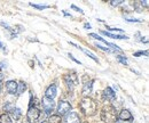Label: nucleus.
Here are the masks:
<instances>
[{"instance_id": "14", "label": "nucleus", "mask_w": 149, "mask_h": 123, "mask_svg": "<svg viewBox=\"0 0 149 123\" xmlns=\"http://www.w3.org/2000/svg\"><path fill=\"white\" fill-rule=\"evenodd\" d=\"M71 45H74V47H76V48H78V49H80L81 52H84V53L86 54V55H88V56H90V57H91V58H92L93 60H95V62H99V59H97V57H96V56H95V55H94L93 53H91L90 50H87V49H84V48H81V47H79V46H77V45H74V43H72V42H71Z\"/></svg>"}, {"instance_id": "33", "label": "nucleus", "mask_w": 149, "mask_h": 123, "mask_svg": "<svg viewBox=\"0 0 149 123\" xmlns=\"http://www.w3.org/2000/svg\"><path fill=\"white\" fill-rule=\"evenodd\" d=\"M0 48H1V49H3V45H2V42H1V41H0Z\"/></svg>"}, {"instance_id": "36", "label": "nucleus", "mask_w": 149, "mask_h": 123, "mask_svg": "<svg viewBox=\"0 0 149 123\" xmlns=\"http://www.w3.org/2000/svg\"><path fill=\"white\" fill-rule=\"evenodd\" d=\"M125 123H133V122H125Z\"/></svg>"}, {"instance_id": "30", "label": "nucleus", "mask_w": 149, "mask_h": 123, "mask_svg": "<svg viewBox=\"0 0 149 123\" xmlns=\"http://www.w3.org/2000/svg\"><path fill=\"white\" fill-rule=\"evenodd\" d=\"M71 8H72V9H74L76 12H79V13H83V10H81L80 8H78L77 6H74V5H71Z\"/></svg>"}, {"instance_id": "32", "label": "nucleus", "mask_w": 149, "mask_h": 123, "mask_svg": "<svg viewBox=\"0 0 149 123\" xmlns=\"http://www.w3.org/2000/svg\"><path fill=\"white\" fill-rule=\"evenodd\" d=\"M1 89H2V82H1V80H0V92H1Z\"/></svg>"}, {"instance_id": "16", "label": "nucleus", "mask_w": 149, "mask_h": 123, "mask_svg": "<svg viewBox=\"0 0 149 123\" xmlns=\"http://www.w3.org/2000/svg\"><path fill=\"white\" fill-rule=\"evenodd\" d=\"M101 33H102V34H104V35H107V36H109V38H111V39H129V36H126V35L113 34V33L107 32V31H101Z\"/></svg>"}, {"instance_id": "28", "label": "nucleus", "mask_w": 149, "mask_h": 123, "mask_svg": "<svg viewBox=\"0 0 149 123\" xmlns=\"http://www.w3.org/2000/svg\"><path fill=\"white\" fill-rule=\"evenodd\" d=\"M110 31H116V32H119V33H122L123 32V30L122 29H116V27H108Z\"/></svg>"}, {"instance_id": "35", "label": "nucleus", "mask_w": 149, "mask_h": 123, "mask_svg": "<svg viewBox=\"0 0 149 123\" xmlns=\"http://www.w3.org/2000/svg\"><path fill=\"white\" fill-rule=\"evenodd\" d=\"M116 123H125V122H122V121H119V120H117V121H116Z\"/></svg>"}, {"instance_id": "12", "label": "nucleus", "mask_w": 149, "mask_h": 123, "mask_svg": "<svg viewBox=\"0 0 149 123\" xmlns=\"http://www.w3.org/2000/svg\"><path fill=\"white\" fill-rule=\"evenodd\" d=\"M93 80H90V81H86L84 85H83V89H81V93L84 97H88V95L92 92V89H93Z\"/></svg>"}, {"instance_id": "5", "label": "nucleus", "mask_w": 149, "mask_h": 123, "mask_svg": "<svg viewBox=\"0 0 149 123\" xmlns=\"http://www.w3.org/2000/svg\"><path fill=\"white\" fill-rule=\"evenodd\" d=\"M71 104L67 100H60L58 102V105L56 108V112H57V115L60 116H63V115H68L71 111Z\"/></svg>"}, {"instance_id": "20", "label": "nucleus", "mask_w": 149, "mask_h": 123, "mask_svg": "<svg viewBox=\"0 0 149 123\" xmlns=\"http://www.w3.org/2000/svg\"><path fill=\"white\" fill-rule=\"evenodd\" d=\"M14 109V105H13V103H6L5 105H3V111H5V113L7 112V114H8V112H12Z\"/></svg>"}, {"instance_id": "25", "label": "nucleus", "mask_w": 149, "mask_h": 123, "mask_svg": "<svg viewBox=\"0 0 149 123\" xmlns=\"http://www.w3.org/2000/svg\"><path fill=\"white\" fill-rule=\"evenodd\" d=\"M127 22H134V23H141V19H136V18H125Z\"/></svg>"}, {"instance_id": "22", "label": "nucleus", "mask_w": 149, "mask_h": 123, "mask_svg": "<svg viewBox=\"0 0 149 123\" xmlns=\"http://www.w3.org/2000/svg\"><path fill=\"white\" fill-rule=\"evenodd\" d=\"M30 6H32L33 8L40 9V10H42V9H46V8H49V6H48V5H36V3H30Z\"/></svg>"}, {"instance_id": "6", "label": "nucleus", "mask_w": 149, "mask_h": 123, "mask_svg": "<svg viewBox=\"0 0 149 123\" xmlns=\"http://www.w3.org/2000/svg\"><path fill=\"white\" fill-rule=\"evenodd\" d=\"M40 104H41V106H42L45 113L48 114V115L52 114V112L55 109V102H54L53 99H48V98L44 97V98L41 99Z\"/></svg>"}, {"instance_id": "18", "label": "nucleus", "mask_w": 149, "mask_h": 123, "mask_svg": "<svg viewBox=\"0 0 149 123\" xmlns=\"http://www.w3.org/2000/svg\"><path fill=\"white\" fill-rule=\"evenodd\" d=\"M0 123H13V120L9 116V114L3 113V114L0 115Z\"/></svg>"}, {"instance_id": "1", "label": "nucleus", "mask_w": 149, "mask_h": 123, "mask_svg": "<svg viewBox=\"0 0 149 123\" xmlns=\"http://www.w3.org/2000/svg\"><path fill=\"white\" fill-rule=\"evenodd\" d=\"M79 107L81 113L86 116H93L97 112V103L90 97H84L79 103Z\"/></svg>"}, {"instance_id": "8", "label": "nucleus", "mask_w": 149, "mask_h": 123, "mask_svg": "<svg viewBox=\"0 0 149 123\" xmlns=\"http://www.w3.org/2000/svg\"><path fill=\"white\" fill-rule=\"evenodd\" d=\"M91 36L94 38V39H96V40H100L101 42H103L106 46H109V49H111V50H118V52H122V49L118 47V46H116V45H113V43H110V42H108L107 40H104L103 38H101L100 35H97L96 33H91Z\"/></svg>"}, {"instance_id": "10", "label": "nucleus", "mask_w": 149, "mask_h": 123, "mask_svg": "<svg viewBox=\"0 0 149 123\" xmlns=\"http://www.w3.org/2000/svg\"><path fill=\"white\" fill-rule=\"evenodd\" d=\"M57 93V87H56L55 83H52L51 86H48V88L46 89L45 91V97L48 98V99H54Z\"/></svg>"}, {"instance_id": "9", "label": "nucleus", "mask_w": 149, "mask_h": 123, "mask_svg": "<svg viewBox=\"0 0 149 123\" xmlns=\"http://www.w3.org/2000/svg\"><path fill=\"white\" fill-rule=\"evenodd\" d=\"M6 90L9 95H16L17 92V82L15 80H9L6 82Z\"/></svg>"}, {"instance_id": "3", "label": "nucleus", "mask_w": 149, "mask_h": 123, "mask_svg": "<svg viewBox=\"0 0 149 123\" xmlns=\"http://www.w3.org/2000/svg\"><path fill=\"white\" fill-rule=\"evenodd\" d=\"M64 82L67 85V87L69 88L70 91H74V88L78 86L79 83V79H78V75L74 73V72H71V73H68L64 75Z\"/></svg>"}, {"instance_id": "23", "label": "nucleus", "mask_w": 149, "mask_h": 123, "mask_svg": "<svg viewBox=\"0 0 149 123\" xmlns=\"http://www.w3.org/2000/svg\"><path fill=\"white\" fill-rule=\"evenodd\" d=\"M125 1L124 0H111L110 1V5L113 6V7H117V6H120V5H123Z\"/></svg>"}, {"instance_id": "7", "label": "nucleus", "mask_w": 149, "mask_h": 123, "mask_svg": "<svg viewBox=\"0 0 149 123\" xmlns=\"http://www.w3.org/2000/svg\"><path fill=\"white\" fill-rule=\"evenodd\" d=\"M118 120L122 121V122H132L133 121V115H132V113H131L129 109L124 108V109H122L119 112Z\"/></svg>"}, {"instance_id": "2", "label": "nucleus", "mask_w": 149, "mask_h": 123, "mask_svg": "<svg viewBox=\"0 0 149 123\" xmlns=\"http://www.w3.org/2000/svg\"><path fill=\"white\" fill-rule=\"evenodd\" d=\"M100 118L104 123H113L118 120V114H117V111L113 106L108 105L102 108Z\"/></svg>"}, {"instance_id": "37", "label": "nucleus", "mask_w": 149, "mask_h": 123, "mask_svg": "<svg viewBox=\"0 0 149 123\" xmlns=\"http://www.w3.org/2000/svg\"><path fill=\"white\" fill-rule=\"evenodd\" d=\"M42 123H47V122H46V121H45V122H42Z\"/></svg>"}, {"instance_id": "15", "label": "nucleus", "mask_w": 149, "mask_h": 123, "mask_svg": "<svg viewBox=\"0 0 149 123\" xmlns=\"http://www.w3.org/2000/svg\"><path fill=\"white\" fill-rule=\"evenodd\" d=\"M46 122L47 123H62V119H61V116L57 115V114H52V115L48 118V120H47Z\"/></svg>"}, {"instance_id": "11", "label": "nucleus", "mask_w": 149, "mask_h": 123, "mask_svg": "<svg viewBox=\"0 0 149 123\" xmlns=\"http://www.w3.org/2000/svg\"><path fill=\"white\" fill-rule=\"evenodd\" d=\"M103 99L104 100H108V102L116 100V92L110 87H107V88L103 90Z\"/></svg>"}, {"instance_id": "31", "label": "nucleus", "mask_w": 149, "mask_h": 123, "mask_svg": "<svg viewBox=\"0 0 149 123\" xmlns=\"http://www.w3.org/2000/svg\"><path fill=\"white\" fill-rule=\"evenodd\" d=\"M84 27H85V29H91V25H90L88 23H85V24H84Z\"/></svg>"}, {"instance_id": "21", "label": "nucleus", "mask_w": 149, "mask_h": 123, "mask_svg": "<svg viewBox=\"0 0 149 123\" xmlns=\"http://www.w3.org/2000/svg\"><path fill=\"white\" fill-rule=\"evenodd\" d=\"M117 60L119 63H122L123 65H127V58L125 56H123V55H118L117 56Z\"/></svg>"}, {"instance_id": "24", "label": "nucleus", "mask_w": 149, "mask_h": 123, "mask_svg": "<svg viewBox=\"0 0 149 123\" xmlns=\"http://www.w3.org/2000/svg\"><path fill=\"white\" fill-rule=\"evenodd\" d=\"M141 55L147 56V55H148V52H147V50H146V52H142V50H141V52H136V53H134V56H135V57H139V56H141Z\"/></svg>"}, {"instance_id": "17", "label": "nucleus", "mask_w": 149, "mask_h": 123, "mask_svg": "<svg viewBox=\"0 0 149 123\" xmlns=\"http://www.w3.org/2000/svg\"><path fill=\"white\" fill-rule=\"evenodd\" d=\"M25 90H26V83L23 82V81L17 82V92H16V95H22Z\"/></svg>"}, {"instance_id": "13", "label": "nucleus", "mask_w": 149, "mask_h": 123, "mask_svg": "<svg viewBox=\"0 0 149 123\" xmlns=\"http://www.w3.org/2000/svg\"><path fill=\"white\" fill-rule=\"evenodd\" d=\"M64 123H80V118L76 112H70L67 115Z\"/></svg>"}, {"instance_id": "26", "label": "nucleus", "mask_w": 149, "mask_h": 123, "mask_svg": "<svg viewBox=\"0 0 149 123\" xmlns=\"http://www.w3.org/2000/svg\"><path fill=\"white\" fill-rule=\"evenodd\" d=\"M68 56H69V57H70V58H71V59H72V60H74V62H76V63H77V64H79V65H80V64H81V63H80V62H79V60H78V59H76V58H74V55H72V54H69V55H68Z\"/></svg>"}, {"instance_id": "19", "label": "nucleus", "mask_w": 149, "mask_h": 123, "mask_svg": "<svg viewBox=\"0 0 149 123\" xmlns=\"http://www.w3.org/2000/svg\"><path fill=\"white\" fill-rule=\"evenodd\" d=\"M12 113V115H13V118L15 119V120H19L21 119V116H22V111L17 108V107H14V109L10 112Z\"/></svg>"}, {"instance_id": "34", "label": "nucleus", "mask_w": 149, "mask_h": 123, "mask_svg": "<svg viewBox=\"0 0 149 123\" xmlns=\"http://www.w3.org/2000/svg\"><path fill=\"white\" fill-rule=\"evenodd\" d=\"M22 123H30V122H29L28 120H24V121H23V122H22Z\"/></svg>"}, {"instance_id": "4", "label": "nucleus", "mask_w": 149, "mask_h": 123, "mask_svg": "<svg viewBox=\"0 0 149 123\" xmlns=\"http://www.w3.org/2000/svg\"><path fill=\"white\" fill-rule=\"evenodd\" d=\"M40 118V109L36 106H29L26 112V120L30 123H36Z\"/></svg>"}, {"instance_id": "29", "label": "nucleus", "mask_w": 149, "mask_h": 123, "mask_svg": "<svg viewBox=\"0 0 149 123\" xmlns=\"http://www.w3.org/2000/svg\"><path fill=\"white\" fill-rule=\"evenodd\" d=\"M140 5H141L142 7H146V8H147V7H148V1H147V0H143V1H140Z\"/></svg>"}, {"instance_id": "27", "label": "nucleus", "mask_w": 149, "mask_h": 123, "mask_svg": "<svg viewBox=\"0 0 149 123\" xmlns=\"http://www.w3.org/2000/svg\"><path fill=\"white\" fill-rule=\"evenodd\" d=\"M5 69H7V63L0 62V70H5Z\"/></svg>"}, {"instance_id": "38", "label": "nucleus", "mask_w": 149, "mask_h": 123, "mask_svg": "<svg viewBox=\"0 0 149 123\" xmlns=\"http://www.w3.org/2000/svg\"><path fill=\"white\" fill-rule=\"evenodd\" d=\"M84 123H87V122H84Z\"/></svg>"}]
</instances>
